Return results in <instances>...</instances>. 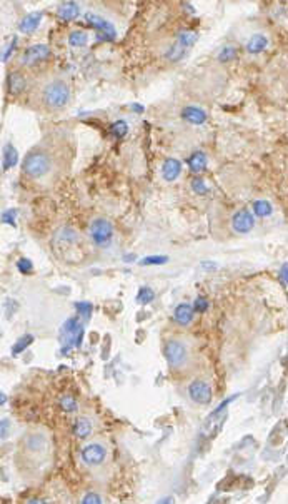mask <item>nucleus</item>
<instances>
[{
	"instance_id": "obj_2",
	"label": "nucleus",
	"mask_w": 288,
	"mask_h": 504,
	"mask_svg": "<svg viewBox=\"0 0 288 504\" xmlns=\"http://www.w3.org/2000/svg\"><path fill=\"white\" fill-rule=\"evenodd\" d=\"M163 354H165V359H167V363H169V366L174 369H184L190 361L189 346L180 339H170L167 342L165 349H163Z\"/></svg>"
},
{
	"instance_id": "obj_8",
	"label": "nucleus",
	"mask_w": 288,
	"mask_h": 504,
	"mask_svg": "<svg viewBox=\"0 0 288 504\" xmlns=\"http://www.w3.org/2000/svg\"><path fill=\"white\" fill-rule=\"evenodd\" d=\"M230 226H232V229L237 232V234L245 236V234H248V232H252L253 227H255V216H253V212L247 211V209H242V211L235 212L232 216Z\"/></svg>"
},
{
	"instance_id": "obj_30",
	"label": "nucleus",
	"mask_w": 288,
	"mask_h": 504,
	"mask_svg": "<svg viewBox=\"0 0 288 504\" xmlns=\"http://www.w3.org/2000/svg\"><path fill=\"white\" fill-rule=\"evenodd\" d=\"M32 342H33V337H32L30 334H25L20 341H17V344L13 346L12 353L15 354V356H17V354H20L22 351H25V349H27V346H28V344H32Z\"/></svg>"
},
{
	"instance_id": "obj_41",
	"label": "nucleus",
	"mask_w": 288,
	"mask_h": 504,
	"mask_svg": "<svg viewBox=\"0 0 288 504\" xmlns=\"http://www.w3.org/2000/svg\"><path fill=\"white\" fill-rule=\"evenodd\" d=\"M0 397H2V399H0V402H2V404H5V401H7L5 394H2V396H0Z\"/></svg>"
},
{
	"instance_id": "obj_9",
	"label": "nucleus",
	"mask_w": 288,
	"mask_h": 504,
	"mask_svg": "<svg viewBox=\"0 0 288 504\" xmlns=\"http://www.w3.org/2000/svg\"><path fill=\"white\" fill-rule=\"evenodd\" d=\"M85 20L89 22V25H92L98 32L100 40H113L117 37L115 27L108 20H105L103 17L95 15V13H85Z\"/></svg>"
},
{
	"instance_id": "obj_3",
	"label": "nucleus",
	"mask_w": 288,
	"mask_h": 504,
	"mask_svg": "<svg viewBox=\"0 0 288 504\" xmlns=\"http://www.w3.org/2000/svg\"><path fill=\"white\" fill-rule=\"evenodd\" d=\"M22 167H23V172H25L28 177L40 179L50 172L52 162H50V157L44 154V152H32V154H28L25 159H23Z\"/></svg>"
},
{
	"instance_id": "obj_16",
	"label": "nucleus",
	"mask_w": 288,
	"mask_h": 504,
	"mask_svg": "<svg viewBox=\"0 0 288 504\" xmlns=\"http://www.w3.org/2000/svg\"><path fill=\"white\" fill-rule=\"evenodd\" d=\"M25 89V75L18 70H13L7 75V90L12 96H18Z\"/></svg>"
},
{
	"instance_id": "obj_20",
	"label": "nucleus",
	"mask_w": 288,
	"mask_h": 504,
	"mask_svg": "<svg viewBox=\"0 0 288 504\" xmlns=\"http://www.w3.org/2000/svg\"><path fill=\"white\" fill-rule=\"evenodd\" d=\"M187 162H189V167H190L192 172L198 174V172H201V170L207 169L208 159H207V154H205V152L196 150V152H193V154L190 155V159L187 160Z\"/></svg>"
},
{
	"instance_id": "obj_10",
	"label": "nucleus",
	"mask_w": 288,
	"mask_h": 504,
	"mask_svg": "<svg viewBox=\"0 0 288 504\" xmlns=\"http://www.w3.org/2000/svg\"><path fill=\"white\" fill-rule=\"evenodd\" d=\"M60 336L67 341L69 348H74V346H80L82 337H84V327L80 326L79 317H72V319L65 321L64 326H62Z\"/></svg>"
},
{
	"instance_id": "obj_12",
	"label": "nucleus",
	"mask_w": 288,
	"mask_h": 504,
	"mask_svg": "<svg viewBox=\"0 0 288 504\" xmlns=\"http://www.w3.org/2000/svg\"><path fill=\"white\" fill-rule=\"evenodd\" d=\"M180 116L182 119H184L185 122H189V124H193V126H201V124H205L207 122V112L203 111V109H200V107H195V106H187L182 109V112H180Z\"/></svg>"
},
{
	"instance_id": "obj_21",
	"label": "nucleus",
	"mask_w": 288,
	"mask_h": 504,
	"mask_svg": "<svg viewBox=\"0 0 288 504\" xmlns=\"http://www.w3.org/2000/svg\"><path fill=\"white\" fill-rule=\"evenodd\" d=\"M252 212H253V216L262 217V219L270 217L272 214H273V206L267 201V199H258V201L253 202Z\"/></svg>"
},
{
	"instance_id": "obj_26",
	"label": "nucleus",
	"mask_w": 288,
	"mask_h": 504,
	"mask_svg": "<svg viewBox=\"0 0 288 504\" xmlns=\"http://www.w3.org/2000/svg\"><path fill=\"white\" fill-rule=\"evenodd\" d=\"M60 407L64 409L65 412H69V414H75V412L79 411V404H77V401L72 396H62Z\"/></svg>"
},
{
	"instance_id": "obj_35",
	"label": "nucleus",
	"mask_w": 288,
	"mask_h": 504,
	"mask_svg": "<svg viewBox=\"0 0 288 504\" xmlns=\"http://www.w3.org/2000/svg\"><path fill=\"white\" fill-rule=\"evenodd\" d=\"M193 309L196 312H205L208 309V301L205 297H196L193 302Z\"/></svg>"
},
{
	"instance_id": "obj_24",
	"label": "nucleus",
	"mask_w": 288,
	"mask_h": 504,
	"mask_svg": "<svg viewBox=\"0 0 288 504\" xmlns=\"http://www.w3.org/2000/svg\"><path fill=\"white\" fill-rule=\"evenodd\" d=\"M89 42V35L87 32L84 30H74L69 34V44L75 49H80V47H85Z\"/></svg>"
},
{
	"instance_id": "obj_29",
	"label": "nucleus",
	"mask_w": 288,
	"mask_h": 504,
	"mask_svg": "<svg viewBox=\"0 0 288 504\" xmlns=\"http://www.w3.org/2000/svg\"><path fill=\"white\" fill-rule=\"evenodd\" d=\"M153 299H155V292H153L150 287H142L140 291H138L137 301L140 304H150Z\"/></svg>"
},
{
	"instance_id": "obj_31",
	"label": "nucleus",
	"mask_w": 288,
	"mask_h": 504,
	"mask_svg": "<svg viewBox=\"0 0 288 504\" xmlns=\"http://www.w3.org/2000/svg\"><path fill=\"white\" fill-rule=\"evenodd\" d=\"M169 257L165 255H148L142 260V265H158V264H165Z\"/></svg>"
},
{
	"instance_id": "obj_27",
	"label": "nucleus",
	"mask_w": 288,
	"mask_h": 504,
	"mask_svg": "<svg viewBox=\"0 0 288 504\" xmlns=\"http://www.w3.org/2000/svg\"><path fill=\"white\" fill-rule=\"evenodd\" d=\"M235 57H237V49L232 45H227V47H223L222 50H220V54H218V62H222V64H227V62L230 60H233Z\"/></svg>"
},
{
	"instance_id": "obj_1",
	"label": "nucleus",
	"mask_w": 288,
	"mask_h": 504,
	"mask_svg": "<svg viewBox=\"0 0 288 504\" xmlns=\"http://www.w3.org/2000/svg\"><path fill=\"white\" fill-rule=\"evenodd\" d=\"M42 102L49 109H62L70 101V87L65 80L52 79L40 90Z\"/></svg>"
},
{
	"instance_id": "obj_33",
	"label": "nucleus",
	"mask_w": 288,
	"mask_h": 504,
	"mask_svg": "<svg viewBox=\"0 0 288 504\" xmlns=\"http://www.w3.org/2000/svg\"><path fill=\"white\" fill-rule=\"evenodd\" d=\"M17 267L22 274H32L33 272V264H32V260H28V259H18Z\"/></svg>"
},
{
	"instance_id": "obj_28",
	"label": "nucleus",
	"mask_w": 288,
	"mask_h": 504,
	"mask_svg": "<svg viewBox=\"0 0 288 504\" xmlns=\"http://www.w3.org/2000/svg\"><path fill=\"white\" fill-rule=\"evenodd\" d=\"M192 191L195 194H198V196H205V194L208 192V185L205 184L203 179L195 177V179H192Z\"/></svg>"
},
{
	"instance_id": "obj_14",
	"label": "nucleus",
	"mask_w": 288,
	"mask_h": 504,
	"mask_svg": "<svg viewBox=\"0 0 288 504\" xmlns=\"http://www.w3.org/2000/svg\"><path fill=\"white\" fill-rule=\"evenodd\" d=\"M94 432V421L90 419L87 416H80L77 417L74 422V434L79 439H87V437L92 436Z\"/></svg>"
},
{
	"instance_id": "obj_5",
	"label": "nucleus",
	"mask_w": 288,
	"mask_h": 504,
	"mask_svg": "<svg viewBox=\"0 0 288 504\" xmlns=\"http://www.w3.org/2000/svg\"><path fill=\"white\" fill-rule=\"evenodd\" d=\"M80 459L82 463L89 468H100L107 463L108 459V449L103 443L94 441V443L85 444L80 451Z\"/></svg>"
},
{
	"instance_id": "obj_36",
	"label": "nucleus",
	"mask_w": 288,
	"mask_h": 504,
	"mask_svg": "<svg viewBox=\"0 0 288 504\" xmlns=\"http://www.w3.org/2000/svg\"><path fill=\"white\" fill-rule=\"evenodd\" d=\"M13 216H15V212L13 211H7V212H3V216H2V221L3 222H8L10 226H15V221H13Z\"/></svg>"
},
{
	"instance_id": "obj_25",
	"label": "nucleus",
	"mask_w": 288,
	"mask_h": 504,
	"mask_svg": "<svg viewBox=\"0 0 288 504\" xmlns=\"http://www.w3.org/2000/svg\"><path fill=\"white\" fill-rule=\"evenodd\" d=\"M127 132H128V124L125 121H117L110 126V134H112L113 137H117V139L125 137Z\"/></svg>"
},
{
	"instance_id": "obj_38",
	"label": "nucleus",
	"mask_w": 288,
	"mask_h": 504,
	"mask_svg": "<svg viewBox=\"0 0 288 504\" xmlns=\"http://www.w3.org/2000/svg\"><path fill=\"white\" fill-rule=\"evenodd\" d=\"M280 277H282L283 282H285L287 286H288V262H285V264L282 265V269H280Z\"/></svg>"
},
{
	"instance_id": "obj_4",
	"label": "nucleus",
	"mask_w": 288,
	"mask_h": 504,
	"mask_svg": "<svg viewBox=\"0 0 288 504\" xmlns=\"http://www.w3.org/2000/svg\"><path fill=\"white\" fill-rule=\"evenodd\" d=\"M89 234L95 246L108 247L113 241V226H112V222L107 221V219L97 217L90 222Z\"/></svg>"
},
{
	"instance_id": "obj_19",
	"label": "nucleus",
	"mask_w": 288,
	"mask_h": 504,
	"mask_svg": "<svg viewBox=\"0 0 288 504\" xmlns=\"http://www.w3.org/2000/svg\"><path fill=\"white\" fill-rule=\"evenodd\" d=\"M267 47H268V39H267V37L262 35V34H255V35H252L250 39H248L247 47H245V49H247L248 54L257 55V54H262V52H265Z\"/></svg>"
},
{
	"instance_id": "obj_34",
	"label": "nucleus",
	"mask_w": 288,
	"mask_h": 504,
	"mask_svg": "<svg viewBox=\"0 0 288 504\" xmlns=\"http://www.w3.org/2000/svg\"><path fill=\"white\" fill-rule=\"evenodd\" d=\"M75 309H77V311H79L84 317H89V316H90V312H92V304H89V302H77V304H75Z\"/></svg>"
},
{
	"instance_id": "obj_40",
	"label": "nucleus",
	"mask_w": 288,
	"mask_h": 504,
	"mask_svg": "<svg viewBox=\"0 0 288 504\" xmlns=\"http://www.w3.org/2000/svg\"><path fill=\"white\" fill-rule=\"evenodd\" d=\"M132 109H133V111H135V112H143V107H140V106H138V104H133Z\"/></svg>"
},
{
	"instance_id": "obj_18",
	"label": "nucleus",
	"mask_w": 288,
	"mask_h": 504,
	"mask_svg": "<svg viewBox=\"0 0 288 504\" xmlns=\"http://www.w3.org/2000/svg\"><path fill=\"white\" fill-rule=\"evenodd\" d=\"M40 20H42V12L28 13V15L23 17L22 22L18 23V30H20L22 34H32V32H35V28L40 25Z\"/></svg>"
},
{
	"instance_id": "obj_17",
	"label": "nucleus",
	"mask_w": 288,
	"mask_h": 504,
	"mask_svg": "<svg viewBox=\"0 0 288 504\" xmlns=\"http://www.w3.org/2000/svg\"><path fill=\"white\" fill-rule=\"evenodd\" d=\"M25 446L30 453H42V451L47 449V436L40 434V432H32V434L27 436Z\"/></svg>"
},
{
	"instance_id": "obj_11",
	"label": "nucleus",
	"mask_w": 288,
	"mask_h": 504,
	"mask_svg": "<svg viewBox=\"0 0 288 504\" xmlns=\"http://www.w3.org/2000/svg\"><path fill=\"white\" fill-rule=\"evenodd\" d=\"M49 57H50L49 45L37 44V45L28 47V49L23 52L20 62H22L23 65H28V67H32V65H37V64H40V62L47 60Z\"/></svg>"
},
{
	"instance_id": "obj_15",
	"label": "nucleus",
	"mask_w": 288,
	"mask_h": 504,
	"mask_svg": "<svg viewBox=\"0 0 288 504\" xmlns=\"http://www.w3.org/2000/svg\"><path fill=\"white\" fill-rule=\"evenodd\" d=\"M193 314H195V309L192 304L189 302H182L179 304V306L175 307V311H174V319L179 322V324L182 326H189L192 321H193Z\"/></svg>"
},
{
	"instance_id": "obj_22",
	"label": "nucleus",
	"mask_w": 288,
	"mask_h": 504,
	"mask_svg": "<svg viewBox=\"0 0 288 504\" xmlns=\"http://www.w3.org/2000/svg\"><path fill=\"white\" fill-rule=\"evenodd\" d=\"M17 162H18V154H17L15 147L12 144H7L3 147V170L12 169Z\"/></svg>"
},
{
	"instance_id": "obj_7",
	"label": "nucleus",
	"mask_w": 288,
	"mask_h": 504,
	"mask_svg": "<svg viewBox=\"0 0 288 504\" xmlns=\"http://www.w3.org/2000/svg\"><path fill=\"white\" fill-rule=\"evenodd\" d=\"M195 42H196V34H193V32H182L179 35V39L175 40V44L170 47L169 52H167V59L170 62H179Z\"/></svg>"
},
{
	"instance_id": "obj_32",
	"label": "nucleus",
	"mask_w": 288,
	"mask_h": 504,
	"mask_svg": "<svg viewBox=\"0 0 288 504\" xmlns=\"http://www.w3.org/2000/svg\"><path fill=\"white\" fill-rule=\"evenodd\" d=\"M103 503V498L98 493H87L82 498V504H100Z\"/></svg>"
},
{
	"instance_id": "obj_13",
	"label": "nucleus",
	"mask_w": 288,
	"mask_h": 504,
	"mask_svg": "<svg viewBox=\"0 0 288 504\" xmlns=\"http://www.w3.org/2000/svg\"><path fill=\"white\" fill-rule=\"evenodd\" d=\"M160 172H162L163 180H167V182H174V180L179 179L180 174H182V162L179 159L170 157V159H167L165 162L162 164Z\"/></svg>"
},
{
	"instance_id": "obj_6",
	"label": "nucleus",
	"mask_w": 288,
	"mask_h": 504,
	"mask_svg": "<svg viewBox=\"0 0 288 504\" xmlns=\"http://www.w3.org/2000/svg\"><path fill=\"white\" fill-rule=\"evenodd\" d=\"M187 394H189V397L192 401L195 404H200V406L208 404L213 397L212 386H210L207 381H203V379H195V381H192L189 384V387H187Z\"/></svg>"
},
{
	"instance_id": "obj_37",
	"label": "nucleus",
	"mask_w": 288,
	"mask_h": 504,
	"mask_svg": "<svg viewBox=\"0 0 288 504\" xmlns=\"http://www.w3.org/2000/svg\"><path fill=\"white\" fill-rule=\"evenodd\" d=\"M8 431H10V421L2 419V439H7Z\"/></svg>"
},
{
	"instance_id": "obj_39",
	"label": "nucleus",
	"mask_w": 288,
	"mask_h": 504,
	"mask_svg": "<svg viewBox=\"0 0 288 504\" xmlns=\"http://www.w3.org/2000/svg\"><path fill=\"white\" fill-rule=\"evenodd\" d=\"M13 47H15V39H13V40H12V44H10V47H8V49L5 50V54H3V57H2V60H3V62H7V59H8V57H10V54H12V50H13Z\"/></svg>"
},
{
	"instance_id": "obj_23",
	"label": "nucleus",
	"mask_w": 288,
	"mask_h": 504,
	"mask_svg": "<svg viewBox=\"0 0 288 504\" xmlns=\"http://www.w3.org/2000/svg\"><path fill=\"white\" fill-rule=\"evenodd\" d=\"M59 15L64 20H74L79 15V3L75 2H64L59 8Z\"/></svg>"
}]
</instances>
